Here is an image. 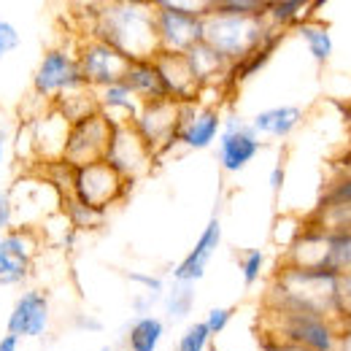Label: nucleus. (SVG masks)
Here are the masks:
<instances>
[{"instance_id":"nucleus-1","label":"nucleus","mask_w":351,"mask_h":351,"mask_svg":"<svg viewBox=\"0 0 351 351\" xmlns=\"http://www.w3.org/2000/svg\"><path fill=\"white\" fill-rule=\"evenodd\" d=\"M111 135H114V122L100 114H89L84 119L73 122V128L65 138V149H62L65 162H71L73 168L100 162L108 154Z\"/></svg>"},{"instance_id":"nucleus-2","label":"nucleus","mask_w":351,"mask_h":351,"mask_svg":"<svg viewBox=\"0 0 351 351\" xmlns=\"http://www.w3.org/2000/svg\"><path fill=\"white\" fill-rule=\"evenodd\" d=\"M154 19H157L160 46H165L168 51L186 54L192 46L203 44V16L192 14L189 5L160 3Z\"/></svg>"},{"instance_id":"nucleus-3","label":"nucleus","mask_w":351,"mask_h":351,"mask_svg":"<svg viewBox=\"0 0 351 351\" xmlns=\"http://www.w3.org/2000/svg\"><path fill=\"white\" fill-rule=\"evenodd\" d=\"M122 184L125 178L108 160L76 168V176H73L76 197L82 200V206H87L92 211H103L108 203H114L122 192Z\"/></svg>"},{"instance_id":"nucleus-4","label":"nucleus","mask_w":351,"mask_h":351,"mask_svg":"<svg viewBox=\"0 0 351 351\" xmlns=\"http://www.w3.org/2000/svg\"><path fill=\"white\" fill-rule=\"evenodd\" d=\"M132 60H128L122 51H117L114 46H108L106 41H95L82 51L79 60V71L82 79L87 84H103V87H114L122 84L128 71H130Z\"/></svg>"},{"instance_id":"nucleus-5","label":"nucleus","mask_w":351,"mask_h":351,"mask_svg":"<svg viewBox=\"0 0 351 351\" xmlns=\"http://www.w3.org/2000/svg\"><path fill=\"white\" fill-rule=\"evenodd\" d=\"M82 82L84 79H82L79 62L71 60L65 51H49L44 57V62L38 65V71H36V89L46 97L79 87Z\"/></svg>"},{"instance_id":"nucleus-6","label":"nucleus","mask_w":351,"mask_h":351,"mask_svg":"<svg viewBox=\"0 0 351 351\" xmlns=\"http://www.w3.org/2000/svg\"><path fill=\"white\" fill-rule=\"evenodd\" d=\"M49 324V303L41 292H27L16 300L8 316V335L16 338H38Z\"/></svg>"},{"instance_id":"nucleus-7","label":"nucleus","mask_w":351,"mask_h":351,"mask_svg":"<svg viewBox=\"0 0 351 351\" xmlns=\"http://www.w3.org/2000/svg\"><path fill=\"white\" fill-rule=\"evenodd\" d=\"M221 241V224L219 219H211L208 221V227L203 230V235L197 238V243H195V249L181 260V265L176 267V281L178 284H192V281H200L203 278V273H206V267L211 263V257H214V252H217V246H219Z\"/></svg>"},{"instance_id":"nucleus-8","label":"nucleus","mask_w":351,"mask_h":351,"mask_svg":"<svg viewBox=\"0 0 351 351\" xmlns=\"http://www.w3.org/2000/svg\"><path fill=\"white\" fill-rule=\"evenodd\" d=\"M30 249L22 232H5L0 238V284L11 287L27 278Z\"/></svg>"},{"instance_id":"nucleus-9","label":"nucleus","mask_w":351,"mask_h":351,"mask_svg":"<svg viewBox=\"0 0 351 351\" xmlns=\"http://www.w3.org/2000/svg\"><path fill=\"white\" fill-rule=\"evenodd\" d=\"M257 152H260V141L254 138V132L249 128L230 125V130L221 135L219 157L224 171H230V173L246 168V162H252Z\"/></svg>"},{"instance_id":"nucleus-10","label":"nucleus","mask_w":351,"mask_h":351,"mask_svg":"<svg viewBox=\"0 0 351 351\" xmlns=\"http://www.w3.org/2000/svg\"><path fill=\"white\" fill-rule=\"evenodd\" d=\"M287 335L292 343L298 346H306L311 351H330L332 346V338H330V330L306 313H289L287 316Z\"/></svg>"},{"instance_id":"nucleus-11","label":"nucleus","mask_w":351,"mask_h":351,"mask_svg":"<svg viewBox=\"0 0 351 351\" xmlns=\"http://www.w3.org/2000/svg\"><path fill=\"white\" fill-rule=\"evenodd\" d=\"M217 132H219V114L217 111H211V108H206V111H200L197 117H192L176 138H181V143H186V146H192V149H206L214 138H217Z\"/></svg>"},{"instance_id":"nucleus-12","label":"nucleus","mask_w":351,"mask_h":351,"mask_svg":"<svg viewBox=\"0 0 351 351\" xmlns=\"http://www.w3.org/2000/svg\"><path fill=\"white\" fill-rule=\"evenodd\" d=\"M300 122V108L295 106H281V108H267L254 117V130L267 132V135H287L295 130Z\"/></svg>"},{"instance_id":"nucleus-13","label":"nucleus","mask_w":351,"mask_h":351,"mask_svg":"<svg viewBox=\"0 0 351 351\" xmlns=\"http://www.w3.org/2000/svg\"><path fill=\"white\" fill-rule=\"evenodd\" d=\"M162 332H165V324L160 319H154V316L138 319L130 327V335H128L130 351H157L160 341H162Z\"/></svg>"},{"instance_id":"nucleus-14","label":"nucleus","mask_w":351,"mask_h":351,"mask_svg":"<svg viewBox=\"0 0 351 351\" xmlns=\"http://www.w3.org/2000/svg\"><path fill=\"white\" fill-rule=\"evenodd\" d=\"M208 338H211V332H208L206 322H197V324H192V327L181 335V341H178V351H206Z\"/></svg>"},{"instance_id":"nucleus-15","label":"nucleus","mask_w":351,"mask_h":351,"mask_svg":"<svg viewBox=\"0 0 351 351\" xmlns=\"http://www.w3.org/2000/svg\"><path fill=\"white\" fill-rule=\"evenodd\" d=\"M303 38H306L311 54H313L319 62L330 57V51H332V41H330L327 30H319V27H303Z\"/></svg>"},{"instance_id":"nucleus-16","label":"nucleus","mask_w":351,"mask_h":351,"mask_svg":"<svg viewBox=\"0 0 351 351\" xmlns=\"http://www.w3.org/2000/svg\"><path fill=\"white\" fill-rule=\"evenodd\" d=\"M189 308H192V287L189 284H176V289L168 295V311L178 319V316H186Z\"/></svg>"},{"instance_id":"nucleus-17","label":"nucleus","mask_w":351,"mask_h":351,"mask_svg":"<svg viewBox=\"0 0 351 351\" xmlns=\"http://www.w3.org/2000/svg\"><path fill=\"white\" fill-rule=\"evenodd\" d=\"M263 252L260 249H252V252H246V257H243V263H241V273H243V284L246 287H252L257 278H260V270H263Z\"/></svg>"},{"instance_id":"nucleus-18","label":"nucleus","mask_w":351,"mask_h":351,"mask_svg":"<svg viewBox=\"0 0 351 351\" xmlns=\"http://www.w3.org/2000/svg\"><path fill=\"white\" fill-rule=\"evenodd\" d=\"M19 46V33L11 22H0V57H5L8 51H14Z\"/></svg>"},{"instance_id":"nucleus-19","label":"nucleus","mask_w":351,"mask_h":351,"mask_svg":"<svg viewBox=\"0 0 351 351\" xmlns=\"http://www.w3.org/2000/svg\"><path fill=\"white\" fill-rule=\"evenodd\" d=\"M230 316H232V311H230V308H214V311L206 316V327H208V332H211V335L221 332V330L227 327Z\"/></svg>"},{"instance_id":"nucleus-20","label":"nucleus","mask_w":351,"mask_h":351,"mask_svg":"<svg viewBox=\"0 0 351 351\" xmlns=\"http://www.w3.org/2000/svg\"><path fill=\"white\" fill-rule=\"evenodd\" d=\"M276 22H287V19H292L298 11H300V3H273V5H267L265 8Z\"/></svg>"},{"instance_id":"nucleus-21","label":"nucleus","mask_w":351,"mask_h":351,"mask_svg":"<svg viewBox=\"0 0 351 351\" xmlns=\"http://www.w3.org/2000/svg\"><path fill=\"white\" fill-rule=\"evenodd\" d=\"M8 219H11V203L5 195H0V238H3V227H8Z\"/></svg>"},{"instance_id":"nucleus-22","label":"nucleus","mask_w":351,"mask_h":351,"mask_svg":"<svg viewBox=\"0 0 351 351\" xmlns=\"http://www.w3.org/2000/svg\"><path fill=\"white\" fill-rule=\"evenodd\" d=\"M332 200H351V181L341 184V186L332 192Z\"/></svg>"},{"instance_id":"nucleus-23","label":"nucleus","mask_w":351,"mask_h":351,"mask_svg":"<svg viewBox=\"0 0 351 351\" xmlns=\"http://www.w3.org/2000/svg\"><path fill=\"white\" fill-rule=\"evenodd\" d=\"M16 343H19L16 335H5V338L0 341V351H16Z\"/></svg>"},{"instance_id":"nucleus-24","label":"nucleus","mask_w":351,"mask_h":351,"mask_svg":"<svg viewBox=\"0 0 351 351\" xmlns=\"http://www.w3.org/2000/svg\"><path fill=\"white\" fill-rule=\"evenodd\" d=\"M281 184H284V168H276V171L270 173V186H273V189H278Z\"/></svg>"},{"instance_id":"nucleus-25","label":"nucleus","mask_w":351,"mask_h":351,"mask_svg":"<svg viewBox=\"0 0 351 351\" xmlns=\"http://www.w3.org/2000/svg\"><path fill=\"white\" fill-rule=\"evenodd\" d=\"M0 162H3V141H0Z\"/></svg>"},{"instance_id":"nucleus-26","label":"nucleus","mask_w":351,"mask_h":351,"mask_svg":"<svg viewBox=\"0 0 351 351\" xmlns=\"http://www.w3.org/2000/svg\"><path fill=\"white\" fill-rule=\"evenodd\" d=\"M103 351H111V349H103Z\"/></svg>"}]
</instances>
